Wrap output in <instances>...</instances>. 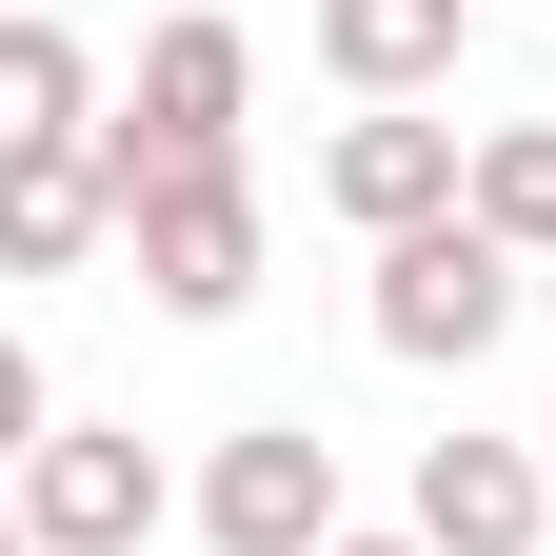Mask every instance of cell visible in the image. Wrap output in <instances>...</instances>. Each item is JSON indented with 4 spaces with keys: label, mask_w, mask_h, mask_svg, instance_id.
<instances>
[{
    "label": "cell",
    "mask_w": 556,
    "mask_h": 556,
    "mask_svg": "<svg viewBox=\"0 0 556 556\" xmlns=\"http://www.w3.org/2000/svg\"><path fill=\"white\" fill-rule=\"evenodd\" d=\"M457 199H477V219H497L517 258H556V119H497V139H477V179H457Z\"/></svg>",
    "instance_id": "8fae6325"
},
{
    "label": "cell",
    "mask_w": 556,
    "mask_h": 556,
    "mask_svg": "<svg viewBox=\"0 0 556 556\" xmlns=\"http://www.w3.org/2000/svg\"><path fill=\"white\" fill-rule=\"evenodd\" d=\"M338 556H438V536H417V517H397V536H338Z\"/></svg>",
    "instance_id": "4fadbf2b"
},
{
    "label": "cell",
    "mask_w": 556,
    "mask_h": 556,
    "mask_svg": "<svg viewBox=\"0 0 556 556\" xmlns=\"http://www.w3.org/2000/svg\"><path fill=\"white\" fill-rule=\"evenodd\" d=\"M60 139H100V60H80V21H0V160H60Z\"/></svg>",
    "instance_id": "30bf717a"
},
{
    "label": "cell",
    "mask_w": 556,
    "mask_h": 556,
    "mask_svg": "<svg viewBox=\"0 0 556 556\" xmlns=\"http://www.w3.org/2000/svg\"><path fill=\"white\" fill-rule=\"evenodd\" d=\"M239 100H258V40L219 21V0H179V21L139 40V100L100 119V160H119V199H139V179H179V160H239Z\"/></svg>",
    "instance_id": "7a4b0ae2"
},
{
    "label": "cell",
    "mask_w": 556,
    "mask_h": 556,
    "mask_svg": "<svg viewBox=\"0 0 556 556\" xmlns=\"http://www.w3.org/2000/svg\"><path fill=\"white\" fill-rule=\"evenodd\" d=\"M0 497H21V536H40V556H139V536L179 517V477L139 457L119 417H60V438H40L21 477H0Z\"/></svg>",
    "instance_id": "5b68a950"
},
{
    "label": "cell",
    "mask_w": 556,
    "mask_h": 556,
    "mask_svg": "<svg viewBox=\"0 0 556 556\" xmlns=\"http://www.w3.org/2000/svg\"><path fill=\"white\" fill-rule=\"evenodd\" d=\"M0 556H40V536H21V497H0Z\"/></svg>",
    "instance_id": "5bb4252c"
},
{
    "label": "cell",
    "mask_w": 556,
    "mask_h": 556,
    "mask_svg": "<svg viewBox=\"0 0 556 556\" xmlns=\"http://www.w3.org/2000/svg\"><path fill=\"white\" fill-rule=\"evenodd\" d=\"M517 239L497 219H477V199H457V219H417V239H378V358H417V378H477V358H497V338H517Z\"/></svg>",
    "instance_id": "6da1fadb"
},
{
    "label": "cell",
    "mask_w": 556,
    "mask_h": 556,
    "mask_svg": "<svg viewBox=\"0 0 556 556\" xmlns=\"http://www.w3.org/2000/svg\"><path fill=\"white\" fill-rule=\"evenodd\" d=\"M438 556H536L556 536V457L536 438H417V497H397Z\"/></svg>",
    "instance_id": "52a82bcc"
},
{
    "label": "cell",
    "mask_w": 556,
    "mask_h": 556,
    "mask_svg": "<svg viewBox=\"0 0 556 556\" xmlns=\"http://www.w3.org/2000/svg\"><path fill=\"white\" fill-rule=\"evenodd\" d=\"M40 438H60V378H40V338H0V477H21Z\"/></svg>",
    "instance_id": "7c38bea8"
},
{
    "label": "cell",
    "mask_w": 556,
    "mask_h": 556,
    "mask_svg": "<svg viewBox=\"0 0 556 556\" xmlns=\"http://www.w3.org/2000/svg\"><path fill=\"white\" fill-rule=\"evenodd\" d=\"M536 457H556V417H536Z\"/></svg>",
    "instance_id": "9a60e30c"
},
{
    "label": "cell",
    "mask_w": 556,
    "mask_h": 556,
    "mask_svg": "<svg viewBox=\"0 0 556 556\" xmlns=\"http://www.w3.org/2000/svg\"><path fill=\"white\" fill-rule=\"evenodd\" d=\"M199 536L219 556H338L358 517H338V438L318 417H239L219 457H199Z\"/></svg>",
    "instance_id": "277c9868"
},
{
    "label": "cell",
    "mask_w": 556,
    "mask_h": 556,
    "mask_svg": "<svg viewBox=\"0 0 556 556\" xmlns=\"http://www.w3.org/2000/svg\"><path fill=\"white\" fill-rule=\"evenodd\" d=\"M119 239V160L60 139V160H0V278H80Z\"/></svg>",
    "instance_id": "ba28073f"
},
{
    "label": "cell",
    "mask_w": 556,
    "mask_h": 556,
    "mask_svg": "<svg viewBox=\"0 0 556 556\" xmlns=\"http://www.w3.org/2000/svg\"><path fill=\"white\" fill-rule=\"evenodd\" d=\"M119 258H139L160 318H239V299H258V179H239V160L139 179V199H119Z\"/></svg>",
    "instance_id": "3957f363"
},
{
    "label": "cell",
    "mask_w": 556,
    "mask_h": 556,
    "mask_svg": "<svg viewBox=\"0 0 556 556\" xmlns=\"http://www.w3.org/2000/svg\"><path fill=\"white\" fill-rule=\"evenodd\" d=\"M457 40H477V0H318V60H338L358 100H438Z\"/></svg>",
    "instance_id": "9c48e42d"
},
{
    "label": "cell",
    "mask_w": 556,
    "mask_h": 556,
    "mask_svg": "<svg viewBox=\"0 0 556 556\" xmlns=\"http://www.w3.org/2000/svg\"><path fill=\"white\" fill-rule=\"evenodd\" d=\"M457 179H477V139H457V119H417V100H358V119H338V160H318V199H338L358 239L457 219Z\"/></svg>",
    "instance_id": "8992f818"
}]
</instances>
